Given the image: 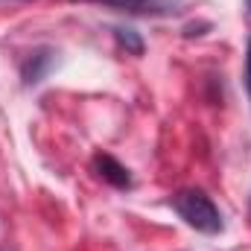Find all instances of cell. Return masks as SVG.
I'll list each match as a JSON object with an SVG mask.
<instances>
[{
    "label": "cell",
    "instance_id": "6da1fadb",
    "mask_svg": "<svg viewBox=\"0 0 251 251\" xmlns=\"http://www.w3.org/2000/svg\"><path fill=\"white\" fill-rule=\"evenodd\" d=\"M173 210L187 222L190 228H196L201 234H219L222 231V213L210 201V196H204L201 190H181V193H176L173 196Z\"/></svg>",
    "mask_w": 251,
    "mask_h": 251
},
{
    "label": "cell",
    "instance_id": "7a4b0ae2",
    "mask_svg": "<svg viewBox=\"0 0 251 251\" xmlns=\"http://www.w3.org/2000/svg\"><path fill=\"white\" fill-rule=\"evenodd\" d=\"M91 3H102L108 9H120L131 15H170L178 9L181 0H91Z\"/></svg>",
    "mask_w": 251,
    "mask_h": 251
},
{
    "label": "cell",
    "instance_id": "3957f363",
    "mask_svg": "<svg viewBox=\"0 0 251 251\" xmlns=\"http://www.w3.org/2000/svg\"><path fill=\"white\" fill-rule=\"evenodd\" d=\"M94 167H97L100 176H102L105 181H111L114 187H128V184H131L128 170H126L120 161H114L111 155H97V158H94Z\"/></svg>",
    "mask_w": 251,
    "mask_h": 251
},
{
    "label": "cell",
    "instance_id": "277c9868",
    "mask_svg": "<svg viewBox=\"0 0 251 251\" xmlns=\"http://www.w3.org/2000/svg\"><path fill=\"white\" fill-rule=\"evenodd\" d=\"M117 38H120V44H126L131 53H140V50H143V44L131 35V29H117Z\"/></svg>",
    "mask_w": 251,
    "mask_h": 251
},
{
    "label": "cell",
    "instance_id": "5b68a950",
    "mask_svg": "<svg viewBox=\"0 0 251 251\" xmlns=\"http://www.w3.org/2000/svg\"><path fill=\"white\" fill-rule=\"evenodd\" d=\"M246 88H249V100H251V41L246 50Z\"/></svg>",
    "mask_w": 251,
    "mask_h": 251
},
{
    "label": "cell",
    "instance_id": "8992f818",
    "mask_svg": "<svg viewBox=\"0 0 251 251\" xmlns=\"http://www.w3.org/2000/svg\"><path fill=\"white\" fill-rule=\"evenodd\" d=\"M249 9H251V0H249Z\"/></svg>",
    "mask_w": 251,
    "mask_h": 251
}]
</instances>
